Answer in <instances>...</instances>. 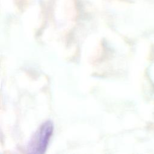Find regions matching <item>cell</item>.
Listing matches in <instances>:
<instances>
[{"label":"cell","mask_w":154,"mask_h":154,"mask_svg":"<svg viewBox=\"0 0 154 154\" xmlns=\"http://www.w3.org/2000/svg\"><path fill=\"white\" fill-rule=\"evenodd\" d=\"M54 129V123L51 120H48L42 123L30 139L26 147L27 152L34 154L45 153L53 135Z\"/></svg>","instance_id":"6da1fadb"}]
</instances>
